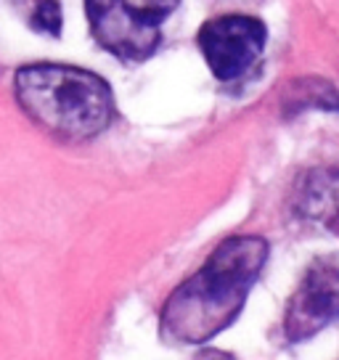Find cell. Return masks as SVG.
Returning <instances> with one entry per match:
<instances>
[{
  "label": "cell",
  "instance_id": "5",
  "mask_svg": "<svg viewBox=\"0 0 339 360\" xmlns=\"http://www.w3.org/2000/svg\"><path fill=\"white\" fill-rule=\"evenodd\" d=\"M334 321H339V268L318 265L292 297L283 331L289 342H302Z\"/></svg>",
  "mask_w": 339,
  "mask_h": 360
},
{
  "label": "cell",
  "instance_id": "3",
  "mask_svg": "<svg viewBox=\"0 0 339 360\" xmlns=\"http://www.w3.org/2000/svg\"><path fill=\"white\" fill-rule=\"evenodd\" d=\"M96 40L122 61H143L181 0H85Z\"/></svg>",
  "mask_w": 339,
  "mask_h": 360
},
{
  "label": "cell",
  "instance_id": "1",
  "mask_svg": "<svg viewBox=\"0 0 339 360\" xmlns=\"http://www.w3.org/2000/svg\"><path fill=\"white\" fill-rule=\"evenodd\" d=\"M268 244L257 236L226 238L204 268L170 294L162 331L172 342L202 345L228 328L265 268Z\"/></svg>",
  "mask_w": 339,
  "mask_h": 360
},
{
  "label": "cell",
  "instance_id": "6",
  "mask_svg": "<svg viewBox=\"0 0 339 360\" xmlns=\"http://www.w3.org/2000/svg\"><path fill=\"white\" fill-rule=\"evenodd\" d=\"M13 6L24 13V22L34 32L58 34L61 30V6L58 0H13Z\"/></svg>",
  "mask_w": 339,
  "mask_h": 360
},
{
  "label": "cell",
  "instance_id": "2",
  "mask_svg": "<svg viewBox=\"0 0 339 360\" xmlns=\"http://www.w3.org/2000/svg\"><path fill=\"white\" fill-rule=\"evenodd\" d=\"M16 98L37 124L64 138H93L114 117L106 79L64 64H30L16 72Z\"/></svg>",
  "mask_w": 339,
  "mask_h": 360
},
{
  "label": "cell",
  "instance_id": "4",
  "mask_svg": "<svg viewBox=\"0 0 339 360\" xmlns=\"http://www.w3.org/2000/svg\"><path fill=\"white\" fill-rule=\"evenodd\" d=\"M265 24L255 16H217L207 22L199 32V48H202L212 75L223 82L238 79L255 67L265 48Z\"/></svg>",
  "mask_w": 339,
  "mask_h": 360
}]
</instances>
